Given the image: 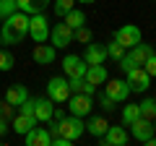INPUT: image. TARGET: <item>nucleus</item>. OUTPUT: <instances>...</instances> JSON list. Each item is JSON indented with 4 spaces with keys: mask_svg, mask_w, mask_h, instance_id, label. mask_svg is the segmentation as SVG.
<instances>
[{
    "mask_svg": "<svg viewBox=\"0 0 156 146\" xmlns=\"http://www.w3.org/2000/svg\"><path fill=\"white\" fill-rule=\"evenodd\" d=\"M86 60L81 55H65L62 57V71H65V78H83L86 76Z\"/></svg>",
    "mask_w": 156,
    "mask_h": 146,
    "instance_id": "obj_9",
    "label": "nucleus"
},
{
    "mask_svg": "<svg viewBox=\"0 0 156 146\" xmlns=\"http://www.w3.org/2000/svg\"><path fill=\"white\" fill-rule=\"evenodd\" d=\"M143 68H146V73H148L151 78H156V52H151V55H148V60L143 63Z\"/></svg>",
    "mask_w": 156,
    "mask_h": 146,
    "instance_id": "obj_32",
    "label": "nucleus"
},
{
    "mask_svg": "<svg viewBox=\"0 0 156 146\" xmlns=\"http://www.w3.org/2000/svg\"><path fill=\"white\" fill-rule=\"evenodd\" d=\"M52 144H57V146H70L73 141H70V138H65V136H55V138H52Z\"/></svg>",
    "mask_w": 156,
    "mask_h": 146,
    "instance_id": "obj_36",
    "label": "nucleus"
},
{
    "mask_svg": "<svg viewBox=\"0 0 156 146\" xmlns=\"http://www.w3.org/2000/svg\"><path fill=\"white\" fill-rule=\"evenodd\" d=\"M138 118H140V107L138 104L130 102L128 107H122V125H130L133 120H138Z\"/></svg>",
    "mask_w": 156,
    "mask_h": 146,
    "instance_id": "obj_26",
    "label": "nucleus"
},
{
    "mask_svg": "<svg viewBox=\"0 0 156 146\" xmlns=\"http://www.w3.org/2000/svg\"><path fill=\"white\" fill-rule=\"evenodd\" d=\"M130 128V136H133L135 141H148L151 136H154V125H151V120H146V118H138V120H133V123L128 125Z\"/></svg>",
    "mask_w": 156,
    "mask_h": 146,
    "instance_id": "obj_12",
    "label": "nucleus"
},
{
    "mask_svg": "<svg viewBox=\"0 0 156 146\" xmlns=\"http://www.w3.org/2000/svg\"><path fill=\"white\" fill-rule=\"evenodd\" d=\"M18 5H16V0H0V21H5L11 13H16Z\"/></svg>",
    "mask_w": 156,
    "mask_h": 146,
    "instance_id": "obj_29",
    "label": "nucleus"
},
{
    "mask_svg": "<svg viewBox=\"0 0 156 146\" xmlns=\"http://www.w3.org/2000/svg\"><path fill=\"white\" fill-rule=\"evenodd\" d=\"M62 21H65L70 29H78V26H83V24H86V13L78 11V8H70V11L62 16Z\"/></svg>",
    "mask_w": 156,
    "mask_h": 146,
    "instance_id": "obj_24",
    "label": "nucleus"
},
{
    "mask_svg": "<svg viewBox=\"0 0 156 146\" xmlns=\"http://www.w3.org/2000/svg\"><path fill=\"white\" fill-rule=\"evenodd\" d=\"M62 118H65V110H62V107H55V110H52V120H57V123H60Z\"/></svg>",
    "mask_w": 156,
    "mask_h": 146,
    "instance_id": "obj_37",
    "label": "nucleus"
},
{
    "mask_svg": "<svg viewBox=\"0 0 156 146\" xmlns=\"http://www.w3.org/2000/svg\"><path fill=\"white\" fill-rule=\"evenodd\" d=\"M52 110H55V102L50 97H39L34 99V115H37L39 123H50L52 120Z\"/></svg>",
    "mask_w": 156,
    "mask_h": 146,
    "instance_id": "obj_15",
    "label": "nucleus"
},
{
    "mask_svg": "<svg viewBox=\"0 0 156 146\" xmlns=\"http://www.w3.org/2000/svg\"><path fill=\"white\" fill-rule=\"evenodd\" d=\"M29 37L34 42H47V37H50V24H47V18L42 13L29 16Z\"/></svg>",
    "mask_w": 156,
    "mask_h": 146,
    "instance_id": "obj_8",
    "label": "nucleus"
},
{
    "mask_svg": "<svg viewBox=\"0 0 156 146\" xmlns=\"http://www.w3.org/2000/svg\"><path fill=\"white\" fill-rule=\"evenodd\" d=\"M125 52H128V50H125V47L120 45V42H117V39H112L109 45H107V55H109L112 60H120V57H122Z\"/></svg>",
    "mask_w": 156,
    "mask_h": 146,
    "instance_id": "obj_28",
    "label": "nucleus"
},
{
    "mask_svg": "<svg viewBox=\"0 0 156 146\" xmlns=\"http://www.w3.org/2000/svg\"><path fill=\"white\" fill-rule=\"evenodd\" d=\"M104 84H107L104 94L109 97V99H115L117 104L128 102V97H130V86H128V81H122V78H107Z\"/></svg>",
    "mask_w": 156,
    "mask_h": 146,
    "instance_id": "obj_6",
    "label": "nucleus"
},
{
    "mask_svg": "<svg viewBox=\"0 0 156 146\" xmlns=\"http://www.w3.org/2000/svg\"><path fill=\"white\" fill-rule=\"evenodd\" d=\"M107 57H109V55H107V45H94V42L86 45V52H83L86 65H101Z\"/></svg>",
    "mask_w": 156,
    "mask_h": 146,
    "instance_id": "obj_13",
    "label": "nucleus"
},
{
    "mask_svg": "<svg viewBox=\"0 0 156 146\" xmlns=\"http://www.w3.org/2000/svg\"><path fill=\"white\" fill-rule=\"evenodd\" d=\"M52 0H16L18 11L29 13V16H34V13H44V8L50 5Z\"/></svg>",
    "mask_w": 156,
    "mask_h": 146,
    "instance_id": "obj_18",
    "label": "nucleus"
},
{
    "mask_svg": "<svg viewBox=\"0 0 156 146\" xmlns=\"http://www.w3.org/2000/svg\"><path fill=\"white\" fill-rule=\"evenodd\" d=\"M151 52H154V47H151V45H143V42H138L135 47H130V50H128V55L133 57V63H135V65H143V63L148 60V55H151Z\"/></svg>",
    "mask_w": 156,
    "mask_h": 146,
    "instance_id": "obj_20",
    "label": "nucleus"
},
{
    "mask_svg": "<svg viewBox=\"0 0 156 146\" xmlns=\"http://www.w3.org/2000/svg\"><path fill=\"white\" fill-rule=\"evenodd\" d=\"M117 63H120V68H122L125 73H128V71H133V68H138V65H135V63H133V57L128 55V52H125V55L120 57V60H117Z\"/></svg>",
    "mask_w": 156,
    "mask_h": 146,
    "instance_id": "obj_33",
    "label": "nucleus"
},
{
    "mask_svg": "<svg viewBox=\"0 0 156 146\" xmlns=\"http://www.w3.org/2000/svg\"><path fill=\"white\" fill-rule=\"evenodd\" d=\"M83 133H86V123L78 118V115H65V118L60 120V136L76 141V138H81Z\"/></svg>",
    "mask_w": 156,
    "mask_h": 146,
    "instance_id": "obj_2",
    "label": "nucleus"
},
{
    "mask_svg": "<svg viewBox=\"0 0 156 146\" xmlns=\"http://www.w3.org/2000/svg\"><path fill=\"white\" fill-rule=\"evenodd\" d=\"M73 3H76V0H55V16L62 18V16L73 8Z\"/></svg>",
    "mask_w": 156,
    "mask_h": 146,
    "instance_id": "obj_31",
    "label": "nucleus"
},
{
    "mask_svg": "<svg viewBox=\"0 0 156 146\" xmlns=\"http://www.w3.org/2000/svg\"><path fill=\"white\" fill-rule=\"evenodd\" d=\"M154 133H156V118H154Z\"/></svg>",
    "mask_w": 156,
    "mask_h": 146,
    "instance_id": "obj_40",
    "label": "nucleus"
},
{
    "mask_svg": "<svg viewBox=\"0 0 156 146\" xmlns=\"http://www.w3.org/2000/svg\"><path fill=\"white\" fill-rule=\"evenodd\" d=\"M107 128H109V120L107 118H89V123H86V130L91 136H96V138H101L107 133Z\"/></svg>",
    "mask_w": 156,
    "mask_h": 146,
    "instance_id": "obj_22",
    "label": "nucleus"
},
{
    "mask_svg": "<svg viewBox=\"0 0 156 146\" xmlns=\"http://www.w3.org/2000/svg\"><path fill=\"white\" fill-rule=\"evenodd\" d=\"M23 138H26V146H50L52 144L50 130H47V128H37V125H34L31 130H26Z\"/></svg>",
    "mask_w": 156,
    "mask_h": 146,
    "instance_id": "obj_16",
    "label": "nucleus"
},
{
    "mask_svg": "<svg viewBox=\"0 0 156 146\" xmlns=\"http://www.w3.org/2000/svg\"><path fill=\"white\" fill-rule=\"evenodd\" d=\"M91 107H94L91 94H70V97H68V110H70V115L86 118V115L91 112Z\"/></svg>",
    "mask_w": 156,
    "mask_h": 146,
    "instance_id": "obj_10",
    "label": "nucleus"
},
{
    "mask_svg": "<svg viewBox=\"0 0 156 146\" xmlns=\"http://www.w3.org/2000/svg\"><path fill=\"white\" fill-rule=\"evenodd\" d=\"M47 97H50L55 104H60V102H68V97H70V86H68V78H62V76H55V78L47 81Z\"/></svg>",
    "mask_w": 156,
    "mask_h": 146,
    "instance_id": "obj_4",
    "label": "nucleus"
},
{
    "mask_svg": "<svg viewBox=\"0 0 156 146\" xmlns=\"http://www.w3.org/2000/svg\"><path fill=\"white\" fill-rule=\"evenodd\" d=\"M115 104H117V102H115V99H109L107 94H101V97H99V107H101V110H109V112H112V110H115Z\"/></svg>",
    "mask_w": 156,
    "mask_h": 146,
    "instance_id": "obj_34",
    "label": "nucleus"
},
{
    "mask_svg": "<svg viewBox=\"0 0 156 146\" xmlns=\"http://www.w3.org/2000/svg\"><path fill=\"white\" fill-rule=\"evenodd\" d=\"M26 99H29V91H26V86H21V84H13V86H8V91H5V102H8L11 107L23 104Z\"/></svg>",
    "mask_w": 156,
    "mask_h": 146,
    "instance_id": "obj_17",
    "label": "nucleus"
},
{
    "mask_svg": "<svg viewBox=\"0 0 156 146\" xmlns=\"http://www.w3.org/2000/svg\"><path fill=\"white\" fill-rule=\"evenodd\" d=\"M115 39L120 42L125 50H130V47H135L138 42H143V31H140L135 24H125V26H120L115 31Z\"/></svg>",
    "mask_w": 156,
    "mask_h": 146,
    "instance_id": "obj_3",
    "label": "nucleus"
},
{
    "mask_svg": "<svg viewBox=\"0 0 156 146\" xmlns=\"http://www.w3.org/2000/svg\"><path fill=\"white\" fill-rule=\"evenodd\" d=\"M8 130V118H0V136H5Z\"/></svg>",
    "mask_w": 156,
    "mask_h": 146,
    "instance_id": "obj_38",
    "label": "nucleus"
},
{
    "mask_svg": "<svg viewBox=\"0 0 156 146\" xmlns=\"http://www.w3.org/2000/svg\"><path fill=\"white\" fill-rule=\"evenodd\" d=\"M76 3H96V0H76Z\"/></svg>",
    "mask_w": 156,
    "mask_h": 146,
    "instance_id": "obj_39",
    "label": "nucleus"
},
{
    "mask_svg": "<svg viewBox=\"0 0 156 146\" xmlns=\"http://www.w3.org/2000/svg\"><path fill=\"white\" fill-rule=\"evenodd\" d=\"M70 42H73V29L68 26L65 21L55 24V26L50 29V45L55 47V50H62V47H68Z\"/></svg>",
    "mask_w": 156,
    "mask_h": 146,
    "instance_id": "obj_7",
    "label": "nucleus"
},
{
    "mask_svg": "<svg viewBox=\"0 0 156 146\" xmlns=\"http://www.w3.org/2000/svg\"><path fill=\"white\" fill-rule=\"evenodd\" d=\"M29 34V13L16 11L3 21V29H0V42L3 45H18V42L26 39Z\"/></svg>",
    "mask_w": 156,
    "mask_h": 146,
    "instance_id": "obj_1",
    "label": "nucleus"
},
{
    "mask_svg": "<svg viewBox=\"0 0 156 146\" xmlns=\"http://www.w3.org/2000/svg\"><path fill=\"white\" fill-rule=\"evenodd\" d=\"M0 118H11V104L0 99Z\"/></svg>",
    "mask_w": 156,
    "mask_h": 146,
    "instance_id": "obj_35",
    "label": "nucleus"
},
{
    "mask_svg": "<svg viewBox=\"0 0 156 146\" xmlns=\"http://www.w3.org/2000/svg\"><path fill=\"white\" fill-rule=\"evenodd\" d=\"M138 107H140V118H146V120H154L156 118V99H154V97H146Z\"/></svg>",
    "mask_w": 156,
    "mask_h": 146,
    "instance_id": "obj_25",
    "label": "nucleus"
},
{
    "mask_svg": "<svg viewBox=\"0 0 156 146\" xmlns=\"http://www.w3.org/2000/svg\"><path fill=\"white\" fill-rule=\"evenodd\" d=\"M89 84H94V86H104V81L109 78L107 76V68H104V63L101 65H89L86 68V76H83Z\"/></svg>",
    "mask_w": 156,
    "mask_h": 146,
    "instance_id": "obj_19",
    "label": "nucleus"
},
{
    "mask_svg": "<svg viewBox=\"0 0 156 146\" xmlns=\"http://www.w3.org/2000/svg\"><path fill=\"white\" fill-rule=\"evenodd\" d=\"M13 63H16V60H13L11 52H8V50H0V71H3V73L13 71Z\"/></svg>",
    "mask_w": 156,
    "mask_h": 146,
    "instance_id": "obj_30",
    "label": "nucleus"
},
{
    "mask_svg": "<svg viewBox=\"0 0 156 146\" xmlns=\"http://www.w3.org/2000/svg\"><path fill=\"white\" fill-rule=\"evenodd\" d=\"M37 123H39L37 118H26V115H21V112H18L16 118H13V130L23 136V133H26V130H31V128H34V125H37Z\"/></svg>",
    "mask_w": 156,
    "mask_h": 146,
    "instance_id": "obj_23",
    "label": "nucleus"
},
{
    "mask_svg": "<svg viewBox=\"0 0 156 146\" xmlns=\"http://www.w3.org/2000/svg\"><path fill=\"white\" fill-rule=\"evenodd\" d=\"M73 39H76V42H81V45H89V42L94 39V34H91V29L83 24V26L73 29Z\"/></svg>",
    "mask_w": 156,
    "mask_h": 146,
    "instance_id": "obj_27",
    "label": "nucleus"
},
{
    "mask_svg": "<svg viewBox=\"0 0 156 146\" xmlns=\"http://www.w3.org/2000/svg\"><path fill=\"white\" fill-rule=\"evenodd\" d=\"M68 86H70V94H91L94 97L96 86L89 84L86 78H68Z\"/></svg>",
    "mask_w": 156,
    "mask_h": 146,
    "instance_id": "obj_21",
    "label": "nucleus"
},
{
    "mask_svg": "<svg viewBox=\"0 0 156 146\" xmlns=\"http://www.w3.org/2000/svg\"><path fill=\"white\" fill-rule=\"evenodd\" d=\"M125 81H128L130 91H138V94H146V91H148V86H151V76L146 73L143 65L128 71V78H125Z\"/></svg>",
    "mask_w": 156,
    "mask_h": 146,
    "instance_id": "obj_5",
    "label": "nucleus"
},
{
    "mask_svg": "<svg viewBox=\"0 0 156 146\" xmlns=\"http://www.w3.org/2000/svg\"><path fill=\"white\" fill-rule=\"evenodd\" d=\"M31 55H34V63H39V65H52L57 50L52 45H47V42H37V47H34Z\"/></svg>",
    "mask_w": 156,
    "mask_h": 146,
    "instance_id": "obj_14",
    "label": "nucleus"
},
{
    "mask_svg": "<svg viewBox=\"0 0 156 146\" xmlns=\"http://www.w3.org/2000/svg\"><path fill=\"white\" fill-rule=\"evenodd\" d=\"M128 141H130L128 125H109L107 133L101 136V144H109V146H125Z\"/></svg>",
    "mask_w": 156,
    "mask_h": 146,
    "instance_id": "obj_11",
    "label": "nucleus"
}]
</instances>
